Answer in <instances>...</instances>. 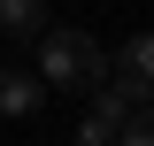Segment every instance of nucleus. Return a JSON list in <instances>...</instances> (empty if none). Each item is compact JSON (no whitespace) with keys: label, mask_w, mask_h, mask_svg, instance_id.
Segmentation results:
<instances>
[{"label":"nucleus","mask_w":154,"mask_h":146,"mask_svg":"<svg viewBox=\"0 0 154 146\" xmlns=\"http://www.w3.org/2000/svg\"><path fill=\"white\" fill-rule=\"evenodd\" d=\"M38 77H46V92H93V85H108V46H100L93 31H38Z\"/></svg>","instance_id":"1"},{"label":"nucleus","mask_w":154,"mask_h":146,"mask_svg":"<svg viewBox=\"0 0 154 146\" xmlns=\"http://www.w3.org/2000/svg\"><path fill=\"white\" fill-rule=\"evenodd\" d=\"M108 77L131 92V100H154V31H131V38H123V54L108 62Z\"/></svg>","instance_id":"2"},{"label":"nucleus","mask_w":154,"mask_h":146,"mask_svg":"<svg viewBox=\"0 0 154 146\" xmlns=\"http://www.w3.org/2000/svg\"><path fill=\"white\" fill-rule=\"evenodd\" d=\"M46 108V77L38 69H0V115H38Z\"/></svg>","instance_id":"3"},{"label":"nucleus","mask_w":154,"mask_h":146,"mask_svg":"<svg viewBox=\"0 0 154 146\" xmlns=\"http://www.w3.org/2000/svg\"><path fill=\"white\" fill-rule=\"evenodd\" d=\"M0 31L8 38H38L46 31V8H38V0H0Z\"/></svg>","instance_id":"4"},{"label":"nucleus","mask_w":154,"mask_h":146,"mask_svg":"<svg viewBox=\"0 0 154 146\" xmlns=\"http://www.w3.org/2000/svg\"><path fill=\"white\" fill-rule=\"evenodd\" d=\"M116 146H154V100H131V115L116 123Z\"/></svg>","instance_id":"5"},{"label":"nucleus","mask_w":154,"mask_h":146,"mask_svg":"<svg viewBox=\"0 0 154 146\" xmlns=\"http://www.w3.org/2000/svg\"><path fill=\"white\" fill-rule=\"evenodd\" d=\"M77 146H116V123H100V115H85V123H77Z\"/></svg>","instance_id":"6"}]
</instances>
